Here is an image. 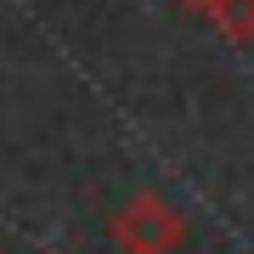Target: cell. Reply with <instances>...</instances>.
<instances>
[{"instance_id":"cell-1","label":"cell","mask_w":254,"mask_h":254,"mask_svg":"<svg viewBox=\"0 0 254 254\" xmlns=\"http://www.w3.org/2000/svg\"><path fill=\"white\" fill-rule=\"evenodd\" d=\"M136 215H141V226L125 215V243L136 249V254H164L175 237H181V220H175L170 209H158L153 198H141V203H136Z\"/></svg>"},{"instance_id":"cell-2","label":"cell","mask_w":254,"mask_h":254,"mask_svg":"<svg viewBox=\"0 0 254 254\" xmlns=\"http://www.w3.org/2000/svg\"><path fill=\"white\" fill-rule=\"evenodd\" d=\"M198 6H203V0H198Z\"/></svg>"}]
</instances>
